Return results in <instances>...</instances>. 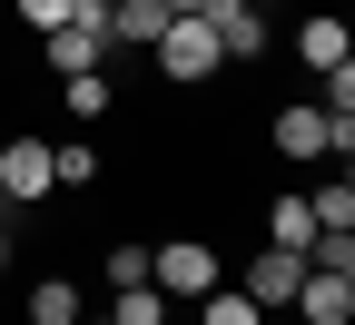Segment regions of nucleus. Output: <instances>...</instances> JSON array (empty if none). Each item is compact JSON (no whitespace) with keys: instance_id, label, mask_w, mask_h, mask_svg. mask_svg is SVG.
<instances>
[{"instance_id":"1","label":"nucleus","mask_w":355,"mask_h":325,"mask_svg":"<svg viewBox=\"0 0 355 325\" xmlns=\"http://www.w3.org/2000/svg\"><path fill=\"white\" fill-rule=\"evenodd\" d=\"M217 276H227V266H217V247H207V237H158V247H148V286H158L168 306H198Z\"/></svg>"},{"instance_id":"2","label":"nucleus","mask_w":355,"mask_h":325,"mask_svg":"<svg viewBox=\"0 0 355 325\" xmlns=\"http://www.w3.org/2000/svg\"><path fill=\"white\" fill-rule=\"evenodd\" d=\"M148 50H158V79H178V89H207L217 69H227V50H217V30H207V20H168Z\"/></svg>"},{"instance_id":"3","label":"nucleus","mask_w":355,"mask_h":325,"mask_svg":"<svg viewBox=\"0 0 355 325\" xmlns=\"http://www.w3.org/2000/svg\"><path fill=\"white\" fill-rule=\"evenodd\" d=\"M198 20L217 30V50H227V69H237V60H266V0H207Z\"/></svg>"},{"instance_id":"4","label":"nucleus","mask_w":355,"mask_h":325,"mask_svg":"<svg viewBox=\"0 0 355 325\" xmlns=\"http://www.w3.org/2000/svg\"><path fill=\"white\" fill-rule=\"evenodd\" d=\"M266 138H277V158H336V118H326L316 99L277 109V118H266Z\"/></svg>"},{"instance_id":"5","label":"nucleus","mask_w":355,"mask_h":325,"mask_svg":"<svg viewBox=\"0 0 355 325\" xmlns=\"http://www.w3.org/2000/svg\"><path fill=\"white\" fill-rule=\"evenodd\" d=\"M286 306H296V325H355V276H326V266H306Z\"/></svg>"},{"instance_id":"6","label":"nucleus","mask_w":355,"mask_h":325,"mask_svg":"<svg viewBox=\"0 0 355 325\" xmlns=\"http://www.w3.org/2000/svg\"><path fill=\"white\" fill-rule=\"evenodd\" d=\"M296 276H306V256H296V247H266V237H257V247H247V276H237V286H247L257 306H286V296H296Z\"/></svg>"},{"instance_id":"7","label":"nucleus","mask_w":355,"mask_h":325,"mask_svg":"<svg viewBox=\"0 0 355 325\" xmlns=\"http://www.w3.org/2000/svg\"><path fill=\"white\" fill-rule=\"evenodd\" d=\"M0 197H60L50 188V138H10V148H0Z\"/></svg>"},{"instance_id":"8","label":"nucleus","mask_w":355,"mask_h":325,"mask_svg":"<svg viewBox=\"0 0 355 325\" xmlns=\"http://www.w3.org/2000/svg\"><path fill=\"white\" fill-rule=\"evenodd\" d=\"M40 60H50V79H79V69H99V60H109V39L89 30V20H60L50 39H40Z\"/></svg>"},{"instance_id":"9","label":"nucleus","mask_w":355,"mask_h":325,"mask_svg":"<svg viewBox=\"0 0 355 325\" xmlns=\"http://www.w3.org/2000/svg\"><path fill=\"white\" fill-rule=\"evenodd\" d=\"M168 30V0H109V50H148Z\"/></svg>"},{"instance_id":"10","label":"nucleus","mask_w":355,"mask_h":325,"mask_svg":"<svg viewBox=\"0 0 355 325\" xmlns=\"http://www.w3.org/2000/svg\"><path fill=\"white\" fill-rule=\"evenodd\" d=\"M79 315H89L79 276H40V286H30V315H20V325H79Z\"/></svg>"},{"instance_id":"11","label":"nucleus","mask_w":355,"mask_h":325,"mask_svg":"<svg viewBox=\"0 0 355 325\" xmlns=\"http://www.w3.org/2000/svg\"><path fill=\"white\" fill-rule=\"evenodd\" d=\"M296 60H306V69H336V60H355V39H345V20H336V10H316V20L296 30Z\"/></svg>"},{"instance_id":"12","label":"nucleus","mask_w":355,"mask_h":325,"mask_svg":"<svg viewBox=\"0 0 355 325\" xmlns=\"http://www.w3.org/2000/svg\"><path fill=\"white\" fill-rule=\"evenodd\" d=\"M198 325H266V306H257L247 286H227V276H217V286L198 296Z\"/></svg>"},{"instance_id":"13","label":"nucleus","mask_w":355,"mask_h":325,"mask_svg":"<svg viewBox=\"0 0 355 325\" xmlns=\"http://www.w3.org/2000/svg\"><path fill=\"white\" fill-rule=\"evenodd\" d=\"M50 188H99V138H60L50 148Z\"/></svg>"},{"instance_id":"14","label":"nucleus","mask_w":355,"mask_h":325,"mask_svg":"<svg viewBox=\"0 0 355 325\" xmlns=\"http://www.w3.org/2000/svg\"><path fill=\"white\" fill-rule=\"evenodd\" d=\"M306 237H316L306 197H266V247H296V256H306Z\"/></svg>"},{"instance_id":"15","label":"nucleus","mask_w":355,"mask_h":325,"mask_svg":"<svg viewBox=\"0 0 355 325\" xmlns=\"http://www.w3.org/2000/svg\"><path fill=\"white\" fill-rule=\"evenodd\" d=\"M60 99H69V118H89V128H99V118H109V69H79V79H60Z\"/></svg>"},{"instance_id":"16","label":"nucleus","mask_w":355,"mask_h":325,"mask_svg":"<svg viewBox=\"0 0 355 325\" xmlns=\"http://www.w3.org/2000/svg\"><path fill=\"white\" fill-rule=\"evenodd\" d=\"M109 315H119V325H168L178 306H168L158 286H119V296H109Z\"/></svg>"},{"instance_id":"17","label":"nucleus","mask_w":355,"mask_h":325,"mask_svg":"<svg viewBox=\"0 0 355 325\" xmlns=\"http://www.w3.org/2000/svg\"><path fill=\"white\" fill-rule=\"evenodd\" d=\"M99 276H109V296H119V286H148V247H109Z\"/></svg>"},{"instance_id":"18","label":"nucleus","mask_w":355,"mask_h":325,"mask_svg":"<svg viewBox=\"0 0 355 325\" xmlns=\"http://www.w3.org/2000/svg\"><path fill=\"white\" fill-rule=\"evenodd\" d=\"M316 79H326L316 109H326V118H355V60H336V69H316Z\"/></svg>"},{"instance_id":"19","label":"nucleus","mask_w":355,"mask_h":325,"mask_svg":"<svg viewBox=\"0 0 355 325\" xmlns=\"http://www.w3.org/2000/svg\"><path fill=\"white\" fill-rule=\"evenodd\" d=\"M60 20H69V0H20V30H30V39H50Z\"/></svg>"},{"instance_id":"20","label":"nucleus","mask_w":355,"mask_h":325,"mask_svg":"<svg viewBox=\"0 0 355 325\" xmlns=\"http://www.w3.org/2000/svg\"><path fill=\"white\" fill-rule=\"evenodd\" d=\"M198 10H207V0H168V20H198Z\"/></svg>"},{"instance_id":"21","label":"nucleus","mask_w":355,"mask_h":325,"mask_svg":"<svg viewBox=\"0 0 355 325\" xmlns=\"http://www.w3.org/2000/svg\"><path fill=\"white\" fill-rule=\"evenodd\" d=\"M0 276H10V227H0Z\"/></svg>"},{"instance_id":"22","label":"nucleus","mask_w":355,"mask_h":325,"mask_svg":"<svg viewBox=\"0 0 355 325\" xmlns=\"http://www.w3.org/2000/svg\"><path fill=\"white\" fill-rule=\"evenodd\" d=\"M79 325H119V315H79Z\"/></svg>"},{"instance_id":"23","label":"nucleus","mask_w":355,"mask_h":325,"mask_svg":"<svg viewBox=\"0 0 355 325\" xmlns=\"http://www.w3.org/2000/svg\"><path fill=\"white\" fill-rule=\"evenodd\" d=\"M0 207H10V197H0Z\"/></svg>"}]
</instances>
